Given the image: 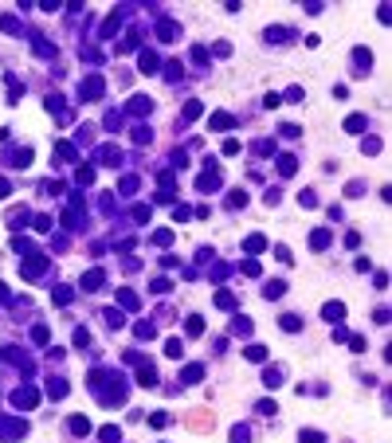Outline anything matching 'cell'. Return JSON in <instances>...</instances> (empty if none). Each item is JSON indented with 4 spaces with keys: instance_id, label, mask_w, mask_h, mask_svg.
Returning <instances> with one entry per match:
<instances>
[{
    "instance_id": "cell-1",
    "label": "cell",
    "mask_w": 392,
    "mask_h": 443,
    "mask_svg": "<svg viewBox=\"0 0 392 443\" xmlns=\"http://www.w3.org/2000/svg\"><path fill=\"white\" fill-rule=\"evenodd\" d=\"M322 314H326L330 322H341V318H345V306H341V302H326V310H322Z\"/></svg>"
},
{
    "instance_id": "cell-2",
    "label": "cell",
    "mask_w": 392,
    "mask_h": 443,
    "mask_svg": "<svg viewBox=\"0 0 392 443\" xmlns=\"http://www.w3.org/2000/svg\"><path fill=\"white\" fill-rule=\"evenodd\" d=\"M263 385H267V388H279L282 385V373H279V369H267V373H263Z\"/></svg>"
},
{
    "instance_id": "cell-3",
    "label": "cell",
    "mask_w": 392,
    "mask_h": 443,
    "mask_svg": "<svg viewBox=\"0 0 392 443\" xmlns=\"http://www.w3.org/2000/svg\"><path fill=\"white\" fill-rule=\"evenodd\" d=\"M141 71H145V75H153V71H157V55H153V51H145V55H141Z\"/></svg>"
},
{
    "instance_id": "cell-4",
    "label": "cell",
    "mask_w": 392,
    "mask_h": 443,
    "mask_svg": "<svg viewBox=\"0 0 392 443\" xmlns=\"http://www.w3.org/2000/svg\"><path fill=\"white\" fill-rule=\"evenodd\" d=\"M345 130H349V133H361V130H365V118H361V114H353V118L345 122Z\"/></svg>"
},
{
    "instance_id": "cell-5",
    "label": "cell",
    "mask_w": 392,
    "mask_h": 443,
    "mask_svg": "<svg viewBox=\"0 0 392 443\" xmlns=\"http://www.w3.org/2000/svg\"><path fill=\"white\" fill-rule=\"evenodd\" d=\"M294 169H298V165H294V157H290V153H286V157H279V173H282V177H290Z\"/></svg>"
},
{
    "instance_id": "cell-6",
    "label": "cell",
    "mask_w": 392,
    "mask_h": 443,
    "mask_svg": "<svg viewBox=\"0 0 392 443\" xmlns=\"http://www.w3.org/2000/svg\"><path fill=\"white\" fill-rule=\"evenodd\" d=\"M247 440H251L247 428H231V443H247Z\"/></svg>"
},
{
    "instance_id": "cell-7",
    "label": "cell",
    "mask_w": 392,
    "mask_h": 443,
    "mask_svg": "<svg viewBox=\"0 0 392 443\" xmlns=\"http://www.w3.org/2000/svg\"><path fill=\"white\" fill-rule=\"evenodd\" d=\"M263 247H267L263 235H251V239H247V251H263Z\"/></svg>"
},
{
    "instance_id": "cell-8",
    "label": "cell",
    "mask_w": 392,
    "mask_h": 443,
    "mask_svg": "<svg viewBox=\"0 0 392 443\" xmlns=\"http://www.w3.org/2000/svg\"><path fill=\"white\" fill-rule=\"evenodd\" d=\"M247 357H251V361H263L267 349H263V345H247Z\"/></svg>"
},
{
    "instance_id": "cell-9",
    "label": "cell",
    "mask_w": 392,
    "mask_h": 443,
    "mask_svg": "<svg viewBox=\"0 0 392 443\" xmlns=\"http://www.w3.org/2000/svg\"><path fill=\"white\" fill-rule=\"evenodd\" d=\"M165 353H169V357H180V341H176V337H169V341H165Z\"/></svg>"
},
{
    "instance_id": "cell-10",
    "label": "cell",
    "mask_w": 392,
    "mask_h": 443,
    "mask_svg": "<svg viewBox=\"0 0 392 443\" xmlns=\"http://www.w3.org/2000/svg\"><path fill=\"white\" fill-rule=\"evenodd\" d=\"M302 443H322V432H302Z\"/></svg>"
}]
</instances>
